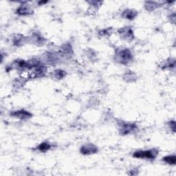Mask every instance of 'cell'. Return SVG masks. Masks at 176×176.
I'll return each mask as SVG.
<instances>
[{
  "mask_svg": "<svg viewBox=\"0 0 176 176\" xmlns=\"http://www.w3.org/2000/svg\"><path fill=\"white\" fill-rule=\"evenodd\" d=\"M157 154V151L155 149H151V150L145 151H138L134 153V157L136 158L142 159H155Z\"/></svg>",
  "mask_w": 176,
  "mask_h": 176,
  "instance_id": "1",
  "label": "cell"
},
{
  "mask_svg": "<svg viewBox=\"0 0 176 176\" xmlns=\"http://www.w3.org/2000/svg\"><path fill=\"white\" fill-rule=\"evenodd\" d=\"M116 57L119 62L122 64H127L132 59V53L128 49H122L121 50H119L116 54Z\"/></svg>",
  "mask_w": 176,
  "mask_h": 176,
  "instance_id": "2",
  "label": "cell"
},
{
  "mask_svg": "<svg viewBox=\"0 0 176 176\" xmlns=\"http://www.w3.org/2000/svg\"><path fill=\"white\" fill-rule=\"evenodd\" d=\"M97 148L94 145H85L81 147V152L84 155H90L97 152Z\"/></svg>",
  "mask_w": 176,
  "mask_h": 176,
  "instance_id": "3",
  "label": "cell"
},
{
  "mask_svg": "<svg viewBox=\"0 0 176 176\" xmlns=\"http://www.w3.org/2000/svg\"><path fill=\"white\" fill-rule=\"evenodd\" d=\"M12 115H13V116H15V117L19 118L20 119H26V118H28L32 116L31 114H30L29 112H26L24 109L13 112V113H12Z\"/></svg>",
  "mask_w": 176,
  "mask_h": 176,
  "instance_id": "4",
  "label": "cell"
},
{
  "mask_svg": "<svg viewBox=\"0 0 176 176\" xmlns=\"http://www.w3.org/2000/svg\"><path fill=\"white\" fill-rule=\"evenodd\" d=\"M120 35H122L125 39H132L133 36V31L132 29L129 28H124L120 30Z\"/></svg>",
  "mask_w": 176,
  "mask_h": 176,
  "instance_id": "5",
  "label": "cell"
},
{
  "mask_svg": "<svg viewBox=\"0 0 176 176\" xmlns=\"http://www.w3.org/2000/svg\"><path fill=\"white\" fill-rule=\"evenodd\" d=\"M137 13L135 11H132V10H127V11H124L123 14H122V16L124 18L128 19H134L135 17H136Z\"/></svg>",
  "mask_w": 176,
  "mask_h": 176,
  "instance_id": "6",
  "label": "cell"
},
{
  "mask_svg": "<svg viewBox=\"0 0 176 176\" xmlns=\"http://www.w3.org/2000/svg\"><path fill=\"white\" fill-rule=\"evenodd\" d=\"M136 128V127L133 125L132 124H124L122 126V133H124V134H128L129 132H131L133 131L134 129Z\"/></svg>",
  "mask_w": 176,
  "mask_h": 176,
  "instance_id": "7",
  "label": "cell"
},
{
  "mask_svg": "<svg viewBox=\"0 0 176 176\" xmlns=\"http://www.w3.org/2000/svg\"><path fill=\"white\" fill-rule=\"evenodd\" d=\"M30 11H31V10L28 6H21L17 10V13L21 15H28Z\"/></svg>",
  "mask_w": 176,
  "mask_h": 176,
  "instance_id": "8",
  "label": "cell"
},
{
  "mask_svg": "<svg viewBox=\"0 0 176 176\" xmlns=\"http://www.w3.org/2000/svg\"><path fill=\"white\" fill-rule=\"evenodd\" d=\"M175 155H169V156H167L163 158V160L167 163L169 164V165H175Z\"/></svg>",
  "mask_w": 176,
  "mask_h": 176,
  "instance_id": "9",
  "label": "cell"
},
{
  "mask_svg": "<svg viewBox=\"0 0 176 176\" xmlns=\"http://www.w3.org/2000/svg\"><path fill=\"white\" fill-rule=\"evenodd\" d=\"M38 149L43 152H45L50 149V145L48 142H43L38 147Z\"/></svg>",
  "mask_w": 176,
  "mask_h": 176,
  "instance_id": "10",
  "label": "cell"
},
{
  "mask_svg": "<svg viewBox=\"0 0 176 176\" xmlns=\"http://www.w3.org/2000/svg\"><path fill=\"white\" fill-rule=\"evenodd\" d=\"M55 77L56 78H58V79H61L65 75V73L62 70H57L55 71Z\"/></svg>",
  "mask_w": 176,
  "mask_h": 176,
  "instance_id": "11",
  "label": "cell"
}]
</instances>
